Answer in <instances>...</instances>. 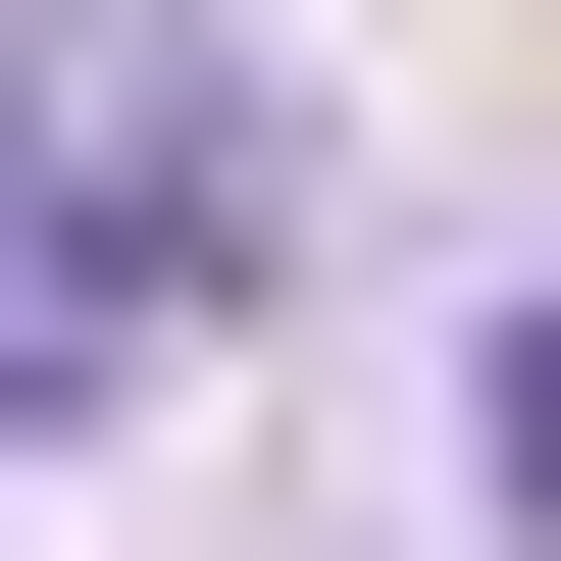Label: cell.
<instances>
[{
    "mask_svg": "<svg viewBox=\"0 0 561 561\" xmlns=\"http://www.w3.org/2000/svg\"><path fill=\"white\" fill-rule=\"evenodd\" d=\"M51 409H103V307H51V255H0V459H51Z\"/></svg>",
    "mask_w": 561,
    "mask_h": 561,
    "instance_id": "1",
    "label": "cell"
},
{
    "mask_svg": "<svg viewBox=\"0 0 561 561\" xmlns=\"http://www.w3.org/2000/svg\"><path fill=\"white\" fill-rule=\"evenodd\" d=\"M511 511H561V357H511Z\"/></svg>",
    "mask_w": 561,
    "mask_h": 561,
    "instance_id": "2",
    "label": "cell"
}]
</instances>
